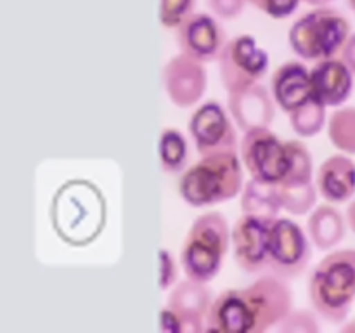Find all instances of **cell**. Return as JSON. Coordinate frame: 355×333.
I'll list each match as a JSON object with an SVG mask.
<instances>
[{
  "mask_svg": "<svg viewBox=\"0 0 355 333\" xmlns=\"http://www.w3.org/2000/svg\"><path fill=\"white\" fill-rule=\"evenodd\" d=\"M274 219L243 214L231 232L234 260L250 274H269L270 225Z\"/></svg>",
  "mask_w": 355,
  "mask_h": 333,
  "instance_id": "10",
  "label": "cell"
},
{
  "mask_svg": "<svg viewBox=\"0 0 355 333\" xmlns=\"http://www.w3.org/2000/svg\"><path fill=\"white\" fill-rule=\"evenodd\" d=\"M270 59L257 45L252 35H239L227 40L218 58L220 82L227 94H238L260 83L269 69Z\"/></svg>",
  "mask_w": 355,
  "mask_h": 333,
  "instance_id": "8",
  "label": "cell"
},
{
  "mask_svg": "<svg viewBox=\"0 0 355 333\" xmlns=\"http://www.w3.org/2000/svg\"><path fill=\"white\" fill-rule=\"evenodd\" d=\"M106 217L103 191L90 180H68L52 198V228L62 241L71 246H87L96 241L106 225Z\"/></svg>",
  "mask_w": 355,
  "mask_h": 333,
  "instance_id": "2",
  "label": "cell"
},
{
  "mask_svg": "<svg viewBox=\"0 0 355 333\" xmlns=\"http://www.w3.org/2000/svg\"><path fill=\"white\" fill-rule=\"evenodd\" d=\"M243 187V166L238 151L201 156L187 166L179 180V193L194 208L224 203L239 194Z\"/></svg>",
  "mask_w": 355,
  "mask_h": 333,
  "instance_id": "3",
  "label": "cell"
},
{
  "mask_svg": "<svg viewBox=\"0 0 355 333\" xmlns=\"http://www.w3.org/2000/svg\"><path fill=\"white\" fill-rule=\"evenodd\" d=\"M309 234L321 250H331L345 236L342 214L329 205H319L309 219Z\"/></svg>",
  "mask_w": 355,
  "mask_h": 333,
  "instance_id": "19",
  "label": "cell"
},
{
  "mask_svg": "<svg viewBox=\"0 0 355 333\" xmlns=\"http://www.w3.org/2000/svg\"><path fill=\"white\" fill-rule=\"evenodd\" d=\"M241 162L252 179L279 186L288 176L291 153L286 141H281L269 127L252 128L245 132L239 144Z\"/></svg>",
  "mask_w": 355,
  "mask_h": 333,
  "instance_id": "7",
  "label": "cell"
},
{
  "mask_svg": "<svg viewBox=\"0 0 355 333\" xmlns=\"http://www.w3.org/2000/svg\"><path fill=\"white\" fill-rule=\"evenodd\" d=\"M319 194L331 203H345L355 194V163L343 155L329 156L315 177Z\"/></svg>",
  "mask_w": 355,
  "mask_h": 333,
  "instance_id": "18",
  "label": "cell"
},
{
  "mask_svg": "<svg viewBox=\"0 0 355 333\" xmlns=\"http://www.w3.org/2000/svg\"><path fill=\"white\" fill-rule=\"evenodd\" d=\"M196 0H162L159 2V21L168 30H177L194 12Z\"/></svg>",
  "mask_w": 355,
  "mask_h": 333,
  "instance_id": "26",
  "label": "cell"
},
{
  "mask_svg": "<svg viewBox=\"0 0 355 333\" xmlns=\"http://www.w3.org/2000/svg\"><path fill=\"white\" fill-rule=\"evenodd\" d=\"M347 221H349V225L355 232V201L349 207V212H347Z\"/></svg>",
  "mask_w": 355,
  "mask_h": 333,
  "instance_id": "32",
  "label": "cell"
},
{
  "mask_svg": "<svg viewBox=\"0 0 355 333\" xmlns=\"http://www.w3.org/2000/svg\"><path fill=\"white\" fill-rule=\"evenodd\" d=\"M225 217L218 212L200 215L187 231L180 252V266L187 280L208 283L220 273L231 243Z\"/></svg>",
  "mask_w": 355,
  "mask_h": 333,
  "instance_id": "5",
  "label": "cell"
},
{
  "mask_svg": "<svg viewBox=\"0 0 355 333\" xmlns=\"http://www.w3.org/2000/svg\"><path fill=\"white\" fill-rule=\"evenodd\" d=\"M342 59L349 65V68L352 69L354 75H355V33L350 35L349 42L345 44L342 51Z\"/></svg>",
  "mask_w": 355,
  "mask_h": 333,
  "instance_id": "31",
  "label": "cell"
},
{
  "mask_svg": "<svg viewBox=\"0 0 355 333\" xmlns=\"http://www.w3.org/2000/svg\"><path fill=\"white\" fill-rule=\"evenodd\" d=\"M329 139L343 153H355V108L338 110L329 120Z\"/></svg>",
  "mask_w": 355,
  "mask_h": 333,
  "instance_id": "24",
  "label": "cell"
},
{
  "mask_svg": "<svg viewBox=\"0 0 355 333\" xmlns=\"http://www.w3.org/2000/svg\"><path fill=\"white\" fill-rule=\"evenodd\" d=\"M288 142V148L291 153V165L288 170V176L284 177L283 182L279 184L281 187H304L312 182V156L309 153L307 146L300 141Z\"/></svg>",
  "mask_w": 355,
  "mask_h": 333,
  "instance_id": "22",
  "label": "cell"
},
{
  "mask_svg": "<svg viewBox=\"0 0 355 333\" xmlns=\"http://www.w3.org/2000/svg\"><path fill=\"white\" fill-rule=\"evenodd\" d=\"M177 280V266L168 250H159V288L166 290Z\"/></svg>",
  "mask_w": 355,
  "mask_h": 333,
  "instance_id": "28",
  "label": "cell"
},
{
  "mask_svg": "<svg viewBox=\"0 0 355 333\" xmlns=\"http://www.w3.org/2000/svg\"><path fill=\"white\" fill-rule=\"evenodd\" d=\"M159 162L165 172L177 173L186 170L187 156H189V148H187V141L179 130L175 128H165L162 132L158 144Z\"/></svg>",
  "mask_w": 355,
  "mask_h": 333,
  "instance_id": "21",
  "label": "cell"
},
{
  "mask_svg": "<svg viewBox=\"0 0 355 333\" xmlns=\"http://www.w3.org/2000/svg\"><path fill=\"white\" fill-rule=\"evenodd\" d=\"M163 83L170 101L180 108H189L203 97L207 75L200 61L177 56L163 68Z\"/></svg>",
  "mask_w": 355,
  "mask_h": 333,
  "instance_id": "14",
  "label": "cell"
},
{
  "mask_svg": "<svg viewBox=\"0 0 355 333\" xmlns=\"http://www.w3.org/2000/svg\"><path fill=\"white\" fill-rule=\"evenodd\" d=\"M309 297L326 321H345L355 300L354 248L328 253L315 266L309 280Z\"/></svg>",
  "mask_w": 355,
  "mask_h": 333,
  "instance_id": "4",
  "label": "cell"
},
{
  "mask_svg": "<svg viewBox=\"0 0 355 333\" xmlns=\"http://www.w3.org/2000/svg\"><path fill=\"white\" fill-rule=\"evenodd\" d=\"M279 187L281 201L283 208L295 215H304L315 205V187L314 184H309L304 187Z\"/></svg>",
  "mask_w": 355,
  "mask_h": 333,
  "instance_id": "25",
  "label": "cell"
},
{
  "mask_svg": "<svg viewBox=\"0 0 355 333\" xmlns=\"http://www.w3.org/2000/svg\"><path fill=\"white\" fill-rule=\"evenodd\" d=\"M312 259V246L304 229L291 219L276 217L270 225L269 274L281 280L300 276Z\"/></svg>",
  "mask_w": 355,
  "mask_h": 333,
  "instance_id": "9",
  "label": "cell"
},
{
  "mask_svg": "<svg viewBox=\"0 0 355 333\" xmlns=\"http://www.w3.org/2000/svg\"><path fill=\"white\" fill-rule=\"evenodd\" d=\"M243 214L259 215L266 219H276L283 208L279 187L276 184H266L252 179L245 187L241 198Z\"/></svg>",
  "mask_w": 355,
  "mask_h": 333,
  "instance_id": "20",
  "label": "cell"
},
{
  "mask_svg": "<svg viewBox=\"0 0 355 333\" xmlns=\"http://www.w3.org/2000/svg\"><path fill=\"white\" fill-rule=\"evenodd\" d=\"M305 3H309V6H315V7H322L326 6V3L333 2V0H304Z\"/></svg>",
  "mask_w": 355,
  "mask_h": 333,
  "instance_id": "33",
  "label": "cell"
},
{
  "mask_svg": "<svg viewBox=\"0 0 355 333\" xmlns=\"http://www.w3.org/2000/svg\"><path fill=\"white\" fill-rule=\"evenodd\" d=\"M225 44V31L214 17L205 12H193L177 28V45L180 52L194 61H217Z\"/></svg>",
  "mask_w": 355,
  "mask_h": 333,
  "instance_id": "12",
  "label": "cell"
},
{
  "mask_svg": "<svg viewBox=\"0 0 355 333\" xmlns=\"http://www.w3.org/2000/svg\"><path fill=\"white\" fill-rule=\"evenodd\" d=\"M270 90L277 106L284 113H293L312 99L311 69L304 62H284L272 73Z\"/></svg>",
  "mask_w": 355,
  "mask_h": 333,
  "instance_id": "15",
  "label": "cell"
},
{
  "mask_svg": "<svg viewBox=\"0 0 355 333\" xmlns=\"http://www.w3.org/2000/svg\"><path fill=\"white\" fill-rule=\"evenodd\" d=\"M159 326H162L163 332H172V333L182 332V323H180L179 316H177L168 305H166V307L162 311V314H159Z\"/></svg>",
  "mask_w": 355,
  "mask_h": 333,
  "instance_id": "30",
  "label": "cell"
},
{
  "mask_svg": "<svg viewBox=\"0 0 355 333\" xmlns=\"http://www.w3.org/2000/svg\"><path fill=\"white\" fill-rule=\"evenodd\" d=\"M349 7L352 9V12L355 14V0H349Z\"/></svg>",
  "mask_w": 355,
  "mask_h": 333,
  "instance_id": "34",
  "label": "cell"
},
{
  "mask_svg": "<svg viewBox=\"0 0 355 333\" xmlns=\"http://www.w3.org/2000/svg\"><path fill=\"white\" fill-rule=\"evenodd\" d=\"M349 38V19L340 10L324 6L298 17L288 33L290 47L305 61H322L342 54Z\"/></svg>",
  "mask_w": 355,
  "mask_h": 333,
  "instance_id": "6",
  "label": "cell"
},
{
  "mask_svg": "<svg viewBox=\"0 0 355 333\" xmlns=\"http://www.w3.org/2000/svg\"><path fill=\"white\" fill-rule=\"evenodd\" d=\"M189 134L201 156L238 151V137L224 108L215 101L198 108L189 120Z\"/></svg>",
  "mask_w": 355,
  "mask_h": 333,
  "instance_id": "11",
  "label": "cell"
},
{
  "mask_svg": "<svg viewBox=\"0 0 355 333\" xmlns=\"http://www.w3.org/2000/svg\"><path fill=\"white\" fill-rule=\"evenodd\" d=\"M293 293L286 280L262 274L245 288H229L214 298L205 330L220 333H262L290 316Z\"/></svg>",
  "mask_w": 355,
  "mask_h": 333,
  "instance_id": "1",
  "label": "cell"
},
{
  "mask_svg": "<svg viewBox=\"0 0 355 333\" xmlns=\"http://www.w3.org/2000/svg\"><path fill=\"white\" fill-rule=\"evenodd\" d=\"M248 2H250V3H253V6L257 7V6H259V2H260V0H248Z\"/></svg>",
  "mask_w": 355,
  "mask_h": 333,
  "instance_id": "35",
  "label": "cell"
},
{
  "mask_svg": "<svg viewBox=\"0 0 355 333\" xmlns=\"http://www.w3.org/2000/svg\"><path fill=\"white\" fill-rule=\"evenodd\" d=\"M326 121V106L315 103L314 99H311L309 103H305L304 106H300L298 110H295L293 113H290V123L291 128L297 132L300 137H314L315 134L322 130Z\"/></svg>",
  "mask_w": 355,
  "mask_h": 333,
  "instance_id": "23",
  "label": "cell"
},
{
  "mask_svg": "<svg viewBox=\"0 0 355 333\" xmlns=\"http://www.w3.org/2000/svg\"><path fill=\"white\" fill-rule=\"evenodd\" d=\"M211 302L214 298L210 290H207L203 283L187 280L177 284L170 293L168 307L179 316L182 332H203Z\"/></svg>",
  "mask_w": 355,
  "mask_h": 333,
  "instance_id": "16",
  "label": "cell"
},
{
  "mask_svg": "<svg viewBox=\"0 0 355 333\" xmlns=\"http://www.w3.org/2000/svg\"><path fill=\"white\" fill-rule=\"evenodd\" d=\"M274 103L276 101H272V97L269 96V90L260 83L243 92L229 94L227 101L229 110L243 132L269 127L274 118V111H276Z\"/></svg>",
  "mask_w": 355,
  "mask_h": 333,
  "instance_id": "17",
  "label": "cell"
},
{
  "mask_svg": "<svg viewBox=\"0 0 355 333\" xmlns=\"http://www.w3.org/2000/svg\"><path fill=\"white\" fill-rule=\"evenodd\" d=\"M312 99L326 108L342 106L354 90V71L342 58L315 62L311 69Z\"/></svg>",
  "mask_w": 355,
  "mask_h": 333,
  "instance_id": "13",
  "label": "cell"
},
{
  "mask_svg": "<svg viewBox=\"0 0 355 333\" xmlns=\"http://www.w3.org/2000/svg\"><path fill=\"white\" fill-rule=\"evenodd\" d=\"M300 0H260L257 9L263 10L274 19H284L297 10Z\"/></svg>",
  "mask_w": 355,
  "mask_h": 333,
  "instance_id": "27",
  "label": "cell"
},
{
  "mask_svg": "<svg viewBox=\"0 0 355 333\" xmlns=\"http://www.w3.org/2000/svg\"><path fill=\"white\" fill-rule=\"evenodd\" d=\"M246 0H210V7L222 19H234L243 12Z\"/></svg>",
  "mask_w": 355,
  "mask_h": 333,
  "instance_id": "29",
  "label": "cell"
}]
</instances>
